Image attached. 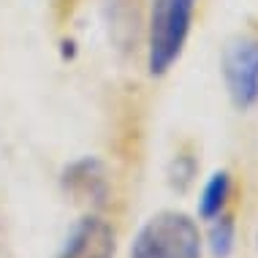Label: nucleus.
Segmentation results:
<instances>
[{
    "label": "nucleus",
    "instance_id": "f257e3e1",
    "mask_svg": "<svg viewBox=\"0 0 258 258\" xmlns=\"http://www.w3.org/2000/svg\"><path fill=\"white\" fill-rule=\"evenodd\" d=\"M199 0H152L147 33V71L166 76L182 57Z\"/></svg>",
    "mask_w": 258,
    "mask_h": 258
},
{
    "label": "nucleus",
    "instance_id": "20e7f679",
    "mask_svg": "<svg viewBox=\"0 0 258 258\" xmlns=\"http://www.w3.org/2000/svg\"><path fill=\"white\" fill-rule=\"evenodd\" d=\"M117 234L98 215H85L71 226L57 258H114Z\"/></svg>",
    "mask_w": 258,
    "mask_h": 258
},
{
    "label": "nucleus",
    "instance_id": "39448f33",
    "mask_svg": "<svg viewBox=\"0 0 258 258\" xmlns=\"http://www.w3.org/2000/svg\"><path fill=\"white\" fill-rule=\"evenodd\" d=\"M60 185L68 196H74L76 201H90L95 207H103L109 201V177H106V166L101 158L95 155H82L71 160L60 174Z\"/></svg>",
    "mask_w": 258,
    "mask_h": 258
},
{
    "label": "nucleus",
    "instance_id": "1a4fd4ad",
    "mask_svg": "<svg viewBox=\"0 0 258 258\" xmlns=\"http://www.w3.org/2000/svg\"><path fill=\"white\" fill-rule=\"evenodd\" d=\"M255 247H258V231H255Z\"/></svg>",
    "mask_w": 258,
    "mask_h": 258
},
{
    "label": "nucleus",
    "instance_id": "423d86ee",
    "mask_svg": "<svg viewBox=\"0 0 258 258\" xmlns=\"http://www.w3.org/2000/svg\"><path fill=\"white\" fill-rule=\"evenodd\" d=\"M228 196H231V174L226 169H218L209 174V179L201 187L199 196V218L201 220H212L226 209Z\"/></svg>",
    "mask_w": 258,
    "mask_h": 258
},
{
    "label": "nucleus",
    "instance_id": "7ed1b4c3",
    "mask_svg": "<svg viewBox=\"0 0 258 258\" xmlns=\"http://www.w3.org/2000/svg\"><path fill=\"white\" fill-rule=\"evenodd\" d=\"M220 74L234 109L250 111L258 103V36L239 33L223 46Z\"/></svg>",
    "mask_w": 258,
    "mask_h": 258
},
{
    "label": "nucleus",
    "instance_id": "0eeeda50",
    "mask_svg": "<svg viewBox=\"0 0 258 258\" xmlns=\"http://www.w3.org/2000/svg\"><path fill=\"white\" fill-rule=\"evenodd\" d=\"M234 242H236V220L231 212H223L218 218L209 220V234H207V247L212 258H228L234 253Z\"/></svg>",
    "mask_w": 258,
    "mask_h": 258
},
{
    "label": "nucleus",
    "instance_id": "f03ea898",
    "mask_svg": "<svg viewBox=\"0 0 258 258\" xmlns=\"http://www.w3.org/2000/svg\"><path fill=\"white\" fill-rule=\"evenodd\" d=\"M204 242L196 220L179 209H160L136 231L131 258H201Z\"/></svg>",
    "mask_w": 258,
    "mask_h": 258
},
{
    "label": "nucleus",
    "instance_id": "6e6552de",
    "mask_svg": "<svg viewBox=\"0 0 258 258\" xmlns=\"http://www.w3.org/2000/svg\"><path fill=\"white\" fill-rule=\"evenodd\" d=\"M199 163L193 155H177L169 166V182L174 190H187V185L196 179Z\"/></svg>",
    "mask_w": 258,
    "mask_h": 258
}]
</instances>
